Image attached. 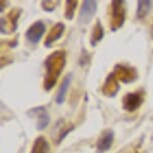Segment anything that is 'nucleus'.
I'll use <instances>...</instances> for the list:
<instances>
[{
	"label": "nucleus",
	"mask_w": 153,
	"mask_h": 153,
	"mask_svg": "<svg viewBox=\"0 0 153 153\" xmlns=\"http://www.w3.org/2000/svg\"><path fill=\"white\" fill-rule=\"evenodd\" d=\"M96 2L95 1H84L79 12L80 23H88L93 17L96 11Z\"/></svg>",
	"instance_id": "f257e3e1"
},
{
	"label": "nucleus",
	"mask_w": 153,
	"mask_h": 153,
	"mask_svg": "<svg viewBox=\"0 0 153 153\" xmlns=\"http://www.w3.org/2000/svg\"><path fill=\"white\" fill-rule=\"evenodd\" d=\"M45 32V25L41 21H37L29 27L26 32V37L30 42L37 43Z\"/></svg>",
	"instance_id": "f03ea898"
},
{
	"label": "nucleus",
	"mask_w": 153,
	"mask_h": 153,
	"mask_svg": "<svg viewBox=\"0 0 153 153\" xmlns=\"http://www.w3.org/2000/svg\"><path fill=\"white\" fill-rule=\"evenodd\" d=\"M114 134L112 130H106L97 141V149L100 152H105L110 148L113 142Z\"/></svg>",
	"instance_id": "7ed1b4c3"
},
{
	"label": "nucleus",
	"mask_w": 153,
	"mask_h": 153,
	"mask_svg": "<svg viewBox=\"0 0 153 153\" xmlns=\"http://www.w3.org/2000/svg\"><path fill=\"white\" fill-rule=\"evenodd\" d=\"M70 80H71V76L70 75H68V76H66L64 78L61 86H60L58 94H57V97H56V101H57V103H59V104L60 103H62L63 100H64V97H65L66 92H67L68 86H69V84H70Z\"/></svg>",
	"instance_id": "20e7f679"
},
{
	"label": "nucleus",
	"mask_w": 153,
	"mask_h": 153,
	"mask_svg": "<svg viewBox=\"0 0 153 153\" xmlns=\"http://www.w3.org/2000/svg\"><path fill=\"white\" fill-rule=\"evenodd\" d=\"M48 150L49 146L47 141L43 137H39L38 139H36L31 153H48Z\"/></svg>",
	"instance_id": "39448f33"
},
{
	"label": "nucleus",
	"mask_w": 153,
	"mask_h": 153,
	"mask_svg": "<svg viewBox=\"0 0 153 153\" xmlns=\"http://www.w3.org/2000/svg\"><path fill=\"white\" fill-rule=\"evenodd\" d=\"M151 2L150 1H139L138 2V9H137V16L139 18H143L147 15L148 11L150 10Z\"/></svg>",
	"instance_id": "423d86ee"
}]
</instances>
